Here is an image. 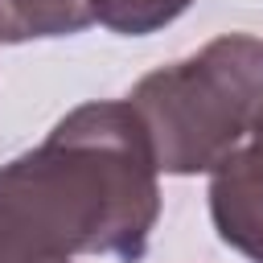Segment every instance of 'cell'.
Wrapping results in <instances>:
<instances>
[{
  "instance_id": "277c9868",
  "label": "cell",
  "mask_w": 263,
  "mask_h": 263,
  "mask_svg": "<svg viewBox=\"0 0 263 263\" xmlns=\"http://www.w3.org/2000/svg\"><path fill=\"white\" fill-rule=\"evenodd\" d=\"M95 21L90 0H0V41L70 37Z\"/></svg>"
},
{
  "instance_id": "52a82bcc",
  "label": "cell",
  "mask_w": 263,
  "mask_h": 263,
  "mask_svg": "<svg viewBox=\"0 0 263 263\" xmlns=\"http://www.w3.org/2000/svg\"><path fill=\"white\" fill-rule=\"evenodd\" d=\"M259 132H263V123H259Z\"/></svg>"
},
{
  "instance_id": "5b68a950",
  "label": "cell",
  "mask_w": 263,
  "mask_h": 263,
  "mask_svg": "<svg viewBox=\"0 0 263 263\" xmlns=\"http://www.w3.org/2000/svg\"><path fill=\"white\" fill-rule=\"evenodd\" d=\"M193 0H90V12L103 29L119 37H148L173 25Z\"/></svg>"
},
{
  "instance_id": "8992f818",
  "label": "cell",
  "mask_w": 263,
  "mask_h": 263,
  "mask_svg": "<svg viewBox=\"0 0 263 263\" xmlns=\"http://www.w3.org/2000/svg\"><path fill=\"white\" fill-rule=\"evenodd\" d=\"M0 263H70V259H45V255L21 251V247H12V242L0 238Z\"/></svg>"
},
{
  "instance_id": "6da1fadb",
  "label": "cell",
  "mask_w": 263,
  "mask_h": 263,
  "mask_svg": "<svg viewBox=\"0 0 263 263\" xmlns=\"http://www.w3.org/2000/svg\"><path fill=\"white\" fill-rule=\"evenodd\" d=\"M160 168L127 99L82 103L0 168V238L45 255L140 259L160 218Z\"/></svg>"
},
{
  "instance_id": "7a4b0ae2",
  "label": "cell",
  "mask_w": 263,
  "mask_h": 263,
  "mask_svg": "<svg viewBox=\"0 0 263 263\" xmlns=\"http://www.w3.org/2000/svg\"><path fill=\"white\" fill-rule=\"evenodd\" d=\"M127 103L160 173H214L263 123V37L222 33L193 58L144 74Z\"/></svg>"
},
{
  "instance_id": "3957f363",
  "label": "cell",
  "mask_w": 263,
  "mask_h": 263,
  "mask_svg": "<svg viewBox=\"0 0 263 263\" xmlns=\"http://www.w3.org/2000/svg\"><path fill=\"white\" fill-rule=\"evenodd\" d=\"M210 218L226 247L263 263V132L210 173Z\"/></svg>"
}]
</instances>
